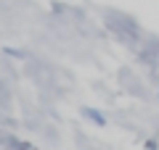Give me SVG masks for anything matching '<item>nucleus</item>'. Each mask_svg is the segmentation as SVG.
<instances>
[{"instance_id": "f257e3e1", "label": "nucleus", "mask_w": 159, "mask_h": 150, "mask_svg": "<svg viewBox=\"0 0 159 150\" xmlns=\"http://www.w3.org/2000/svg\"><path fill=\"white\" fill-rule=\"evenodd\" d=\"M82 116L90 124H96V127H106V116L101 111H96V108H82Z\"/></svg>"}, {"instance_id": "f03ea898", "label": "nucleus", "mask_w": 159, "mask_h": 150, "mask_svg": "<svg viewBox=\"0 0 159 150\" xmlns=\"http://www.w3.org/2000/svg\"><path fill=\"white\" fill-rule=\"evenodd\" d=\"M13 148H29V142H21V140H11Z\"/></svg>"}, {"instance_id": "7ed1b4c3", "label": "nucleus", "mask_w": 159, "mask_h": 150, "mask_svg": "<svg viewBox=\"0 0 159 150\" xmlns=\"http://www.w3.org/2000/svg\"><path fill=\"white\" fill-rule=\"evenodd\" d=\"M146 148L154 150V148H159V142H157V140H146Z\"/></svg>"}]
</instances>
